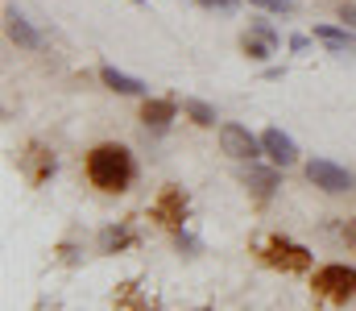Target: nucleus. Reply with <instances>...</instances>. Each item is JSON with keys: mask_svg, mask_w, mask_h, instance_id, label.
Here are the masks:
<instances>
[{"mask_svg": "<svg viewBox=\"0 0 356 311\" xmlns=\"http://www.w3.org/2000/svg\"><path fill=\"white\" fill-rule=\"evenodd\" d=\"M245 183L266 200V196H273V187H277V175L273 170H245Z\"/></svg>", "mask_w": 356, "mask_h": 311, "instance_id": "ddd939ff", "label": "nucleus"}, {"mask_svg": "<svg viewBox=\"0 0 356 311\" xmlns=\"http://www.w3.org/2000/svg\"><path fill=\"white\" fill-rule=\"evenodd\" d=\"M154 220L166 224V228H182V220H186V196L178 187H166L158 196V204H154Z\"/></svg>", "mask_w": 356, "mask_h": 311, "instance_id": "423d86ee", "label": "nucleus"}, {"mask_svg": "<svg viewBox=\"0 0 356 311\" xmlns=\"http://www.w3.org/2000/svg\"><path fill=\"white\" fill-rule=\"evenodd\" d=\"M241 46H245V54H249V58H269V54L277 50V46H269V42H261V38H253V33H245V42H241Z\"/></svg>", "mask_w": 356, "mask_h": 311, "instance_id": "dca6fc26", "label": "nucleus"}, {"mask_svg": "<svg viewBox=\"0 0 356 311\" xmlns=\"http://www.w3.org/2000/svg\"><path fill=\"white\" fill-rule=\"evenodd\" d=\"M99 79H104V88H112V92H120V96H145V92H149L141 79H133V75H124V71H116V67H99Z\"/></svg>", "mask_w": 356, "mask_h": 311, "instance_id": "9d476101", "label": "nucleus"}, {"mask_svg": "<svg viewBox=\"0 0 356 311\" xmlns=\"http://www.w3.org/2000/svg\"><path fill=\"white\" fill-rule=\"evenodd\" d=\"M307 179L319 187V191H327V196H340V191H348L356 179L344 170V166H336L332 158H315V162H307Z\"/></svg>", "mask_w": 356, "mask_h": 311, "instance_id": "39448f33", "label": "nucleus"}, {"mask_svg": "<svg viewBox=\"0 0 356 311\" xmlns=\"http://www.w3.org/2000/svg\"><path fill=\"white\" fill-rule=\"evenodd\" d=\"M133 4H141V0H133Z\"/></svg>", "mask_w": 356, "mask_h": 311, "instance_id": "412c9836", "label": "nucleus"}, {"mask_svg": "<svg viewBox=\"0 0 356 311\" xmlns=\"http://www.w3.org/2000/svg\"><path fill=\"white\" fill-rule=\"evenodd\" d=\"M253 38H261V42H269V46H277V29L273 25H266V21H253V29H249Z\"/></svg>", "mask_w": 356, "mask_h": 311, "instance_id": "f3484780", "label": "nucleus"}, {"mask_svg": "<svg viewBox=\"0 0 356 311\" xmlns=\"http://www.w3.org/2000/svg\"><path fill=\"white\" fill-rule=\"evenodd\" d=\"M4 21H8V38H13L21 50H38V46H42V33H38V29H33L17 8H8V13H4Z\"/></svg>", "mask_w": 356, "mask_h": 311, "instance_id": "6e6552de", "label": "nucleus"}, {"mask_svg": "<svg viewBox=\"0 0 356 311\" xmlns=\"http://www.w3.org/2000/svg\"><path fill=\"white\" fill-rule=\"evenodd\" d=\"M315 295H323V299H332V303H348L356 295V270L348 266H323V270H315Z\"/></svg>", "mask_w": 356, "mask_h": 311, "instance_id": "7ed1b4c3", "label": "nucleus"}, {"mask_svg": "<svg viewBox=\"0 0 356 311\" xmlns=\"http://www.w3.org/2000/svg\"><path fill=\"white\" fill-rule=\"evenodd\" d=\"M99 245H104V253L124 249V245H133V232H124V228H108V232L99 237Z\"/></svg>", "mask_w": 356, "mask_h": 311, "instance_id": "2eb2a0df", "label": "nucleus"}, {"mask_svg": "<svg viewBox=\"0 0 356 311\" xmlns=\"http://www.w3.org/2000/svg\"><path fill=\"white\" fill-rule=\"evenodd\" d=\"M344 21H348V25L356 29V4H353V8H344Z\"/></svg>", "mask_w": 356, "mask_h": 311, "instance_id": "aec40b11", "label": "nucleus"}, {"mask_svg": "<svg viewBox=\"0 0 356 311\" xmlns=\"http://www.w3.org/2000/svg\"><path fill=\"white\" fill-rule=\"evenodd\" d=\"M199 4H203V8H220V13H232L241 0H199Z\"/></svg>", "mask_w": 356, "mask_h": 311, "instance_id": "6ab92c4d", "label": "nucleus"}, {"mask_svg": "<svg viewBox=\"0 0 356 311\" xmlns=\"http://www.w3.org/2000/svg\"><path fill=\"white\" fill-rule=\"evenodd\" d=\"M88 179H91V187H99L108 196L129 191V183H133V154L124 145H116V141L95 145L88 154Z\"/></svg>", "mask_w": 356, "mask_h": 311, "instance_id": "f257e3e1", "label": "nucleus"}, {"mask_svg": "<svg viewBox=\"0 0 356 311\" xmlns=\"http://www.w3.org/2000/svg\"><path fill=\"white\" fill-rule=\"evenodd\" d=\"M220 145H224V154L228 158H236V162H253L257 154H261V137H253L245 125H220Z\"/></svg>", "mask_w": 356, "mask_h": 311, "instance_id": "20e7f679", "label": "nucleus"}, {"mask_svg": "<svg viewBox=\"0 0 356 311\" xmlns=\"http://www.w3.org/2000/svg\"><path fill=\"white\" fill-rule=\"evenodd\" d=\"M261 150L269 154V162H277V166H294V162H298V145H294V137H286L282 129H266V133H261Z\"/></svg>", "mask_w": 356, "mask_h": 311, "instance_id": "0eeeda50", "label": "nucleus"}, {"mask_svg": "<svg viewBox=\"0 0 356 311\" xmlns=\"http://www.w3.org/2000/svg\"><path fill=\"white\" fill-rule=\"evenodd\" d=\"M178 104L175 100H145L141 104V120H145V129H166L170 120H175Z\"/></svg>", "mask_w": 356, "mask_h": 311, "instance_id": "f8f14e48", "label": "nucleus"}, {"mask_svg": "<svg viewBox=\"0 0 356 311\" xmlns=\"http://www.w3.org/2000/svg\"><path fill=\"white\" fill-rule=\"evenodd\" d=\"M261 257H266L273 270H286V274L311 270V253H307L302 245L286 241V237H266V241H261Z\"/></svg>", "mask_w": 356, "mask_h": 311, "instance_id": "f03ea898", "label": "nucleus"}, {"mask_svg": "<svg viewBox=\"0 0 356 311\" xmlns=\"http://www.w3.org/2000/svg\"><path fill=\"white\" fill-rule=\"evenodd\" d=\"M315 38H319L327 50L356 54V33H353V29H340V25H315Z\"/></svg>", "mask_w": 356, "mask_h": 311, "instance_id": "1a4fd4ad", "label": "nucleus"}, {"mask_svg": "<svg viewBox=\"0 0 356 311\" xmlns=\"http://www.w3.org/2000/svg\"><path fill=\"white\" fill-rule=\"evenodd\" d=\"M182 112H186L195 125H203V129H207V125H216V108H211V104H203V100H182Z\"/></svg>", "mask_w": 356, "mask_h": 311, "instance_id": "4468645a", "label": "nucleus"}, {"mask_svg": "<svg viewBox=\"0 0 356 311\" xmlns=\"http://www.w3.org/2000/svg\"><path fill=\"white\" fill-rule=\"evenodd\" d=\"M25 170H29V183H46V179L54 175V154L42 150V145H29V154H25Z\"/></svg>", "mask_w": 356, "mask_h": 311, "instance_id": "9b49d317", "label": "nucleus"}, {"mask_svg": "<svg viewBox=\"0 0 356 311\" xmlns=\"http://www.w3.org/2000/svg\"><path fill=\"white\" fill-rule=\"evenodd\" d=\"M257 8H266V13H290L294 8V0H253Z\"/></svg>", "mask_w": 356, "mask_h": 311, "instance_id": "a211bd4d", "label": "nucleus"}]
</instances>
